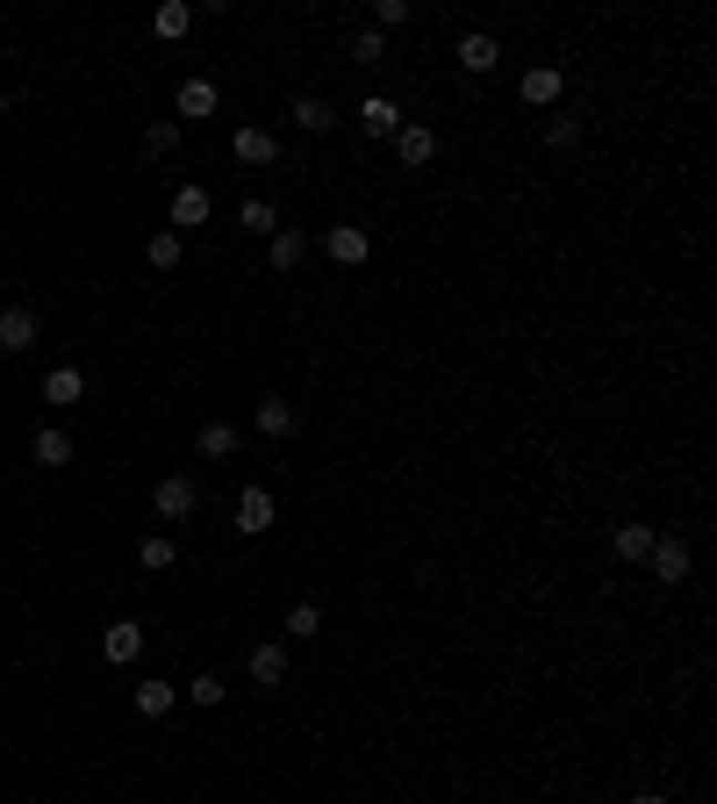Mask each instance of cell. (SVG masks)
Here are the masks:
<instances>
[{
	"mask_svg": "<svg viewBox=\"0 0 717 804\" xmlns=\"http://www.w3.org/2000/svg\"><path fill=\"white\" fill-rule=\"evenodd\" d=\"M194 503H202V489H194L187 475H158V489H151V510H158L165 525H187Z\"/></svg>",
	"mask_w": 717,
	"mask_h": 804,
	"instance_id": "6da1fadb",
	"label": "cell"
},
{
	"mask_svg": "<svg viewBox=\"0 0 717 804\" xmlns=\"http://www.w3.org/2000/svg\"><path fill=\"white\" fill-rule=\"evenodd\" d=\"M37 330H43V316L29 309V302H8V309H0V353H29Z\"/></svg>",
	"mask_w": 717,
	"mask_h": 804,
	"instance_id": "7a4b0ae2",
	"label": "cell"
},
{
	"mask_svg": "<svg viewBox=\"0 0 717 804\" xmlns=\"http://www.w3.org/2000/svg\"><path fill=\"white\" fill-rule=\"evenodd\" d=\"M136 654H144V625H136V618H115V625L101 632V661H109V669H130Z\"/></svg>",
	"mask_w": 717,
	"mask_h": 804,
	"instance_id": "3957f363",
	"label": "cell"
},
{
	"mask_svg": "<svg viewBox=\"0 0 717 804\" xmlns=\"http://www.w3.org/2000/svg\"><path fill=\"white\" fill-rule=\"evenodd\" d=\"M231 151H237V165H280V136L258 130V123H244V130L231 136Z\"/></svg>",
	"mask_w": 717,
	"mask_h": 804,
	"instance_id": "277c9868",
	"label": "cell"
},
{
	"mask_svg": "<svg viewBox=\"0 0 717 804\" xmlns=\"http://www.w3.org/2000/svg\"><path fill=\"white\" fill-rule=\"evenodd\" d=\"M452 58H460V72H474V80H481V72H495V65H502V43L488 37V29H467Z\"/></svg>",
	"mask_w": 717,
	"mask_h": 804,
	"instance_id": "5b68a950",
	"label": "cell"
},
{
	"mask_svg": "<svg viewBox=\"0 0 717 804\" xmlns=\"http://www.w3.org/2000/svg\"><path fill=\"white\" fill-rule=\"evenodd\" d=\"M165 216H173V231H202V223L216 216V194H208V187H180Z\"/></svg>",
	"mask_w": 717,
	"mask_h": 804,
	"instance_id": "8992f818",
	"label": "cell"
},
{
	"mask_svg": "<svg viewBox=\"0 0 717 804\" xmlns=\"http://www.w3.org/2000/svg\"><path fill=\"white\" fill-rule=\"evenodd\" d=\"M324 245H330V259H338V266H366L373 237H366L359 223H330V231H324Z\"/></svg>",
	"mask_w": 717,
	"mask_h": 804,
	"instance_id": "52a82bcc",
	"label": "cell"
},
{
	"mask_svg": "<svg viewBox=\"0 0 717 804\" xmlns=\"http://www.w3.org/2000/svg\"><path fill=\"white\" fill-rule=\"evenodd\" d=\"M237 532H244V539L273 532V489H258V481H252V489L237 496Z\"/></svg>",
	"mask_w": 717,
	"mask_h": 804,
	"instance_id": "ba28073f",
	"label": "cell"
},
{
	"mask_svg": "<svg viewBox=\"0 0 717 804\" xmlns=\"http://www.w3.org/2000/svg\"><path fill=\"white\" fill-rule=\"evenodd\" d=\"M173 109H180V123H208L216 115V80H180Z\"/></svg>",
	"mask_w": 717,
	"mask_h": 804,
	"instance_id": "9c48e42d",
	"label": "cell"
},
{
	"mask_svg": "<svg viewBox=\"0 0 717 804\" xmlns=\"http://www.w3.org/2000/svg\"><path fill=\"white\" fill-rule=\"evenodd\" d=\"M646 568H653V574H660V582H667V589H675V582H689V546H682V539H653V553H646Z\"/></svg>",
	"mask_w": 717,
	"mask_h": 804,
	"instance_id": "30bf717a",
	"label": "cell"
},
{
	"mask_svg": "<svg viewBox=\"0 0 717 804\" xmlns=\"http://www.w3.org/2000/svg\"><path fill=\"white\" fill-rule=\"evenodd\" d=\"M560 86H567V80H560V65H531L524 80H516V94H524L531 109H560Z\"/></svg>",
	"mask_w": 717,
	"mask_h": 804,
	"instance_id": "8fae6325",
	"label": "cell"
},
{
	"mask_svg": "<svg viewBox=\"0 0 717 804\" xmlns=\"http://www.w3.org/2000/svg\"><path fill=\"white\" fill-rule=\"evenodd\" d=\"M359 130H366V136H395V130H402L395 94H366V101H359Z\"/></svg>",
	"mask_w": 717,
	"mask_h": 804,
	"instance_id": "7c38bea8",
	"label": "cell"
},
{
	"mask_svg": "<svg viewBox=\"0 0 717 804\" xmlns=\"http://www.w3.org/2000/svg\"><path fill=\"white\" fill-rule=\"evenodd\" d=\"M130 704L144 711V719H165V711L180 704V682H165V675H151V682H136L130 690Z\"/></svg>",
	"mask_w": 717,
	"mask_h": 804,
	"instance_id": "4fadbf2b",
	"label": "cell"
},
{
	"mask_svg": "<svg viewBox=\"0 0 717 804\" xmlns=\"http://www.w3.org/2000/svg\"><path fill=\"white\" fill-rule=\"evenodd\" d=\"M266 259H273V273H295L301 259H309V231H273L266 237Z\"/></svg>",
	"mask_w": 717,
	"mask_h": 804,
	"instance_id": "5bb4252c",
	"label": "cell"
},
{
	"mask_svg": "<svg viewBox=\"0 0 717 804\" xmlns=\"http://www.w3.org/2000/svg\"><path fill=\"white\" fill-rule=\"evenodd\" d=\"M252 424H258V431H266V438H295V403H287V396H266V403H258L252 409Z\"/></svg>",
	"mask_w": 717,
	"mask_h": 804,
	"instance_id": "9a60e30c",
	"label": "cell"
},
{
	"mask_svg": "<svg viewBox=\"0 0 717 804\" xmlns=\"http://www.w3.org/2000/svg\"><path fill=\"white\" fill-rule=\"evenodd\" d=\"M252 682H258V690H280V682H287V647L280 640L252 647Z\"/></svg>",
	"mask_w": 717,
	"mask_h": 804,
	"instance_id": "2e32d148",
	"label": "cell"
},
{
	"mask_svg": "<svg viewBox=\"0 0 717 804\" xmlns=\"http://www.w3.org/2000/svg\"><path fill=\"white\" fill-rule=\"evenodd\" d=\"M295 130L301 136H330V130H338V109H330L324 94H301L295 101Z\"/></svg>",
	"mask_w": 717,
	"mask_h": 804,
	"instance_id": "e0dca14e",
	"label": "cell"
},
{
	"mask_svg": "<svg viewBox=\"0 0 717 804\" xmlns=\"http://www.w3.org/2000/svg\"><path fill=\"white\" fill-rule=\"evenodd\" d=\"M187 29H194V8H187V0H158V14H151V37H158V43H180Z\"/></svg>",
	"mask_w": 717,
	"mask_h": 804,
	"instance_id": "ac0fdd59",
	"label": "cell"
},
{
	"mask_svg": "<svg viewBox=\"0 0 717 804\" xmlns=\"http://www.w3.org/2000/svg\"><path fill=\"white\" fill-rule=\"evenodd\" d=\"M431 151H438V136L423 130V123H402V130H395V159H402V165H431Z\"/></svg>",
	"mask_w": 717,
	"mask_h": 804,
	"instance_id": "d6986e66",
	"label": "cell"
},
{
	"mask_svg": "<svg viewBox=\"0 0 717 804\" xmlns=\"http://www.w3.org/2000/svg\"><path fill=\"white\" fill-rule=\"evenodd\" d=\"M194 452H202V460H231L237 452V424H202V431H194Z\"/></svg>",
	"mask_w": 717,
	"mask_h": 804,
	"instance_id": "ffe728a7",
	"label": "cell"
},
{
	"mask_svg": "<svg viewBox=\"0 0 717 804\" xmlns=\"http://www.w3.org/2000/svg\"><path fill=\"white\" fill-rule=\"evenodd\" d=\"M80 396H86V374L80 367H51V374H43V403L65 409V403H80Z\"/></svg>",
	"mask_w": 717,
	"mask_h": 804,
	"instance_id": "44dd1931",
	"label": "cell"
},
{
	"mask_svg": "<svg viewBox=\"0 0 717 804\" xmlns=\"http://www.w3.org/2000/svg\"><path fill=\"white\" fill-rule=\"evenodd\" d=\"M653 539H660L653 525H617V532H610V553H617V560H646Z\"/></svg>",
	"mask_w": 717,
	"mask_h": 804,
	"instance_id": "7402d4cb",
	"label": "cell"
},
{
	"mask_svg": "<svg viewBox=\"0 0 717 804\" xmlns=\"http://www.w3.org/2000/svg\"><path fill=\"white\" fill-rule=\"evenodd\" d=\"M144 259H151V273H173L180 259H187V245H180V231H151Z\"/></svg>",
	"mask_w": 717,
	"mask_h": 804,
	"instance_id": "603a6c76",
	"label": "cell"
},
{
	"mask_svg": "<svg viewBox=\"0 0 717 804\" xmlns=\"http://www.w3.org/2000/svg\"><path fill=\"white\" fill-rule=\"evenodd\" d=\"M173 560H180V546L165 539V532H151L144 546H136V568H144V574H165V568H173Z\"/></svg>",
	"mask_w": 717,
	"mask_h": 804,
	"instance_id": "cb8c5ba5",
	"label": "cell"
},
{
	"mask_svg": "<svg viewBox=\"0 0 717 804\" xmlns=\"http://www.w3.org/2000/svg\"><path fill=\"white\" fill-rule=\"evenodd\" d=\"M180 696H187V704H202V711H216V704H223V696H231V690H223V675H216V669H208V675L180 682Z\"/></svg>",
	"mask_w": 717,
	"mask_h": 804,
	"instance_id": "d4e9b609",
	"label": "cell"
},
{
	"mask_svg": "<svg viewBox=\"0 0 717 804\" xmlns=\"http://www.w3.org/2000/svg\"><path fill=\"white\" fill-rule=\"evenodd\" d=\"M37 460L43 467H72V438L58 431V424H43V431H37Z\"/></svg>",
	"mask_w": 717,
	"mask_h": 804,
	"instance_id": "484cf974",
	"label": "cell"
},
{
	"mask_svg": "<svg viewBox=\"0 0 717 804\" xmlns=\"http://www.w3.org/2000/svg\"><path fill=\"white\" fill-rule=\"evenodd\" d=\"M237 223H244V231H258V237H273V231H280V216H273V202H266V194H252V202L237 208Z\"/></svg>",
	"mask_w": 717,
	"mask_h": 804,
	"instance_id": "4316f807",
	"label": "cell"
},
{
	"mask_svg": "<svg viewBox=\"0 0 717 804\" xmlns=\"http://www.w3.org/2000/svg\"><path fill=\"white\" fill-rule=\"evenodd\" d=\"M324 632V603H295L287 611V640H316Z\"/></svg>",
	"mask_w": 717,
	"mask_h": 804,
	"instance_id": "83f0119b",
	"label": "cell"
},
{
	"mask_svg": "<svg viewBox=\"0 0 717 804\" xmlns=\"http://www.w3.org/2000/svg\"><path fill=\"white\" fill-rule=\"evenodd\" d=\"M409 14H417L409 0H373V22H366V29H380V37H388V29H402Z\"/></svg>",
	"mask_w": 717,
	"mask_h": 804,
	"instance_id": "f1b7e54d",
	"label": "cell"
},
{
	"mask_svg": "<svg viewBox=\"0 0 717 804\" xmlns=\"http://www.w3.org/2000/svg\"><path fill=\"white\" fill-rule=\"evenodd\" d=\"M380 58H388V37H380V29H359L352 37V65H380Z\"/></svg>",
	"mask_w": 717,
	"mask_h": 804,
	"instance_id": "f546056e",
	"label": "cell"
},
{
	"mask_svg": "<svg viewBox=\"0 0 717 804\" xmlns=\"http://www.w3.org/2000/svg\"><path fill=\"white\" fill-rule=\"evenodd\" d=\"M574 136H582V123H574V115H545V144H553V151H567Z\"/></svg>",
	"mask_w": 717,
	"mask_h": 804,
	"instance_id": "4dcf8cb0",
	"label": "cell"
},
{
	"mask_svg": "<svg viewBox=\"0 0 717 804\" xmlns=\"http://www.w3.org/2000/svg\"><path fill=\"white\" fill-rule=\"evenodd\" d=\"M173 144H180V123H151L144 130V151H151V159H165Z\"/></svg>",
	"mask_w": 717,
	"mask_h": 804,
	"instance_id": "1f68e13d",
	"label": "cell"
},
{
	"mask_svg": "<svg viewBox=\"0 0 717 804\" xmlns=\"http://www.w3.org/2000/svg\"><path fill=\"white\" fill-rule=\"evenodd\" d=\"M632 804H675V797H667V791H638Z\"/></svg>",
	"mask_w": 717,
	"mask_h": 804,
	"instance_id": "d6a6232c",
	"label": "cell"
}]
</instances>
